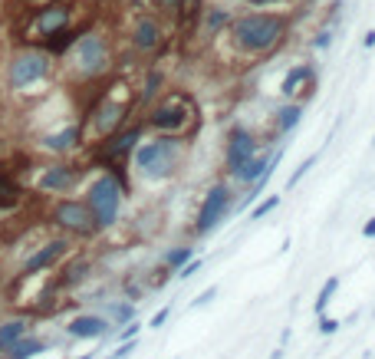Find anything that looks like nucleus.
Returning a JSON list of instances; mask_svg holds the SVG:
<instances>
[{
  "mask_svg": "<svg viewBox=\"0 0 375 359\" xmlns=\"http://www.w3.org/2000/svg\"><path fill=\"white\" fill-rule=\"evenodd\" d=\"M283 20L280 17H270V13H250L244 20L234 23V40L250 53H264L283 36Z\"/></svg>",
  "mask_w": 375,
  "mask_h": 359,
  "instance_id": "nucleus-1",
  "label": "nucleus"
},
{
  "mask_svg": "<svg viewBox=\"0 0 375 359\" xmlns=\"http://www.w3.org/2000/svg\"><path fill=\"white\" fill-rule=\"evenodd\" d=\"M118 201H122V185H118L112 175H102V178H96V182H93L86 205H89V211H93V218H96L99 228L116 224Z\"/></svg>",
  "mask_w": 375,
  "mask_h": 359,
  "instance_id": "nucleus-2",
  "label": "nucleus"
},
{
  "mask_svg": "<svg viewBox=\"0 0 375 359\" xmlns=\"http://www.w3.org/2000/svg\"><path fill=\"white\" fill-rule=\"evenodd\" d=\"M135 162H139L145 178H165L172 172L175 162V142L172 139H155L135 149Z\"/></svg>",
  "mask_w": 375,
  "mask_h": 359,
  "instance_id": "nucleus-3",
  "label": "nucleus"
},
{
  "mask_svg": "<svg viewBox=\"0 0 375 359\" xmlns=\"http://www.w3.org/2000/svg\"><path fill=\"white\" fill-rule=\"evenodd\" d=\"M56 221H60L63 228L76 231V234H93V231L99 228L89 205H79V201H63V205L56 208Z\"/></svg>",
  "mask_w": 375,
  "mask_h": 359,
  "instance_id": "nucleus-4",
  "label": "nucleus"
},
{
  "mask_svg": "<svg viewBox=\"0 0 375 359\" xmlns=\"http://www.w3.org/2000/svg\"><path fill=\"white\" fill-rule=\"evenodd\" d=\"M224 211H227V188L224 185H214V188H211V195L204 198L201 211H198L194 231H198V234H207V231L214 228L217 221L224 218Z\"/></svg>",
  "mask_w": 375,
  "mask_h": 359,
  "instance_id": "nucleus-5",
  "label": "nucleus"
},
{
  "mask_svg": "<svg viewBox=\"0 0 375 359\" xmlns=\"http://www.w3.org/2000/svg\"><path fill=\"white\" fill-rule=\"evenodd\" d=\"M43 73H46V56L27 53V56H20V60H13V66H11V83L17 89H23V86H30V83H36V79L43 76Z\"/></svg>",
  "mask_w": 375,
  "mask_h": 359,
  "instance_id": "nucleus-6",
  "label": "nucleus"
},
{
  "mask_svg": "<svg viewBox=\"0 0 375 359\" xmlns=\"http://www.w3.org/2000/svg\"><path fill=\"white\" fill-rule=\"evenodd\" d=\"M182 106H184V99H182V96L168 99V102H165L161 109H155V112L149 116V126H155V129H165V132H182L184 119L191 116V112H184Z\"/></svg>",
  "mask_w": 375,
  "mask_h": 359,
  "instance_id": "nucleus-7",
  "label": "nucleus"
},
{
  "mask_svg": "<svg viewBox=\"0 0 375 359\" xmlns=\"http://www.w3.org/2000/svg\"><path fill=\"white\" fill-rule=\"evenodd\" d=\"M76 60L83 66V73H99L102 66H106V43L99 40V36H83L79 43H76Z\"/></svg>",
  "mask_w": 375,
  "mask_h": 359,
  "instance_id": "nucleus-8",
  "label": "nucleus"
},
{
  "mask_svg": "<svg viewBox=\"0 0 375 359\" xmlns=\"http://www.w3.org/2000/svg\"><path fill=\"white\" fill-rule=\"evenodd\" d=\"M254 152H257V145H254V139H250V132L234 129L231 132V142H227V172L234 175Z\"/></svg>",
  "mask_w": 375,
  "mask_h": 359,
  "instance_id": "nucleus-9",
  "label": "nucleus"
},
{
  "mask_svg": "<svg viewBox=\"0 0 375 359\" xmlns=\"http://www.w3.org/2000/svg\"><path fill=\"white\" fill-rule=\"evenodd\" d=\"M125 112H129V106H125V102H116V99H102V102H99V109L93 112V116H96V129H99V132H112L118 122L125 119Z\"/></svg>",
  "mask_w": 375,
  "mask_h": 359,
  "instance_id": "nucleus-10",
  "label": "nucleus"
},
{
  "mask_svg": "<svg viewBox=\"0 0 375 359\" xmlns=\"http://www.w3.org/2000/svg\"><path fill=\"white\" fill-rule=\"evenodd\" d=\"M66 248H69L66 241H53V244H46V248L40 250V254H33L30 261H27V267H23V273L30 277V273H36V271H46L50 264H56V261H60V257H63V254H66Z\"/></svg>",
  "mask_w": 375,
  "mask_h": 359,
  "instance_id": "nucleus-11",
  "label": "nucleus"
},
{
  "mask_svg": "<svg viewBox=\"0 0 375 359\" xmlns=\"http://www.w3.org/2000/svg\"><path fill=\"white\" fill-rule=\"evenodd\" d=\"M66 330H69V337H79V339H96V337H106L109 333L102 316H76Z\"/></svg>",
  "mask_w": 375,
  "mask_h": 359,
  "instance_id": "nucleus-12",
  "label": "nucleus"
},
{
  "mask_svg": "<svg viewBox=\"0 0 375 359\" xmlns=\"http://www.w3.org/2000/svg\"><path fill=\"white\" fill-rule=\"evenodd\" d=\"M66 17H69V11H63V7H50V11H43L40 17H36V33H40V36H50L53 30L66 27Z\"/></svg>",
  "mask_w": 375,
  "mask_h": 359,
  "instance_id": "nucleus-13",
  "label": "nucleus"
},
{
  "mask_svg": "<svg viewBox=\"0 0 375 359\" xmlns=\"http://www.w3.org/2000/svg\"><path fill=\"white\" fill-rule=\"evenodd\" d=\"M73 168H50V172L40 178V188L43 191H63V188L73 185Z\"/></svg>",
  "mask_w": 375,
  "mask_h": 359,
  "instance_id": "nucleus-14",
  "label": "nucleus"
},
{
  "mask_svg": "<svg viewBox=\"0 0 375 359\" xmlns=\"http://www.w3.org/2000/svg\"><path fill=\"white\" fill-rule=\"evenodd\" d=\"M270 165V155H250V158H247L244 165H240V168H237V178H240V182H257L260 175H264V168H267Z\"/></svg>",
  "mask_w": 375,
  "mask_h": 359,
  "instance_id": "nucleus-15",
  "label": "nucleus"
},
{
  "mask_svg": "<svg viewBox=\"0 0 375 359\" xmlns=\"http://www.w3.org/2000/svg\"><path fill=\"white\" fill-rule=\"evenodd\" d=\"M135 46L139 50H155L158 46V27H155V20H142L135 27Z\"/></svg>",
  "mask_w": 375,
  "mask_h": 359,
  "instance_id": "nucleus-16",
  "label": "nucleus"
},
{
  "mask_svg": "<svg viewBox=\"0 0 375 359\" xmlns=\"http://www.w3.org/2000/svg\"><path fill=\"white\" fill-rule=\"evenodd\" d=\"M135 142H139V129H129V132H122V135H116V139H112V145H109L106 152H109V158H122V155L125 152H132V149H135Z\"/></svg>",
  "mask_w": 375,
  "mask_h": 359,
  "instance_id": "nucleus-17",
  "label": "nucleus"
},
{
  "mask_svg": "<svg viewBox=\"0 0 375 359\" xmlns=\"http://www.w3.org/2000/svg\"><path fill=\"white\" fill-rule=\"evenodd\" d=\"M36 353H43V343H36V339H17V343H11L7 346V359H30L36 356Z\"/></svg>",
  "mask_w": 375,
  "mask_h": 359,
  "instance_id": "nucleus-18",
  "label": "nucleus"
},
{
  "mask_svg": "<svg viewBox=\"0 0 375 359\" xmlns=\"http://www.w3.org/2000/svg\"><path fill=\"white\" fill-rule=\"evenodd\" d=\"M17 201H20V185L7 175H0V208H13Z\"/></svg>",
  "mask_w": 375,
  "mask_h": 359,
  "instance_id": "nucleus-19",
  "label": "nucleus"
},
{
  "mask_svg": "<svg viewBox=\"0 0 375 359\" xmlns=\"http://www.w3.org/2000/svg\"><path fill=\"white\" fill-rule=\"evenodd\" d=\"M23 333H27V323H20V320H13V323H4V327H0V353L11 346V343H17Z\"/></svg>",
  "mask_w": 375,
  "mask_h": 359,
  "instance_id": "nucleus-20",
  "label": "nucleus"
},
{
  "mask_svg": "<svg viewBox=\"0 0 375 359\" xmlns=\"http://www.w3.org/2000/svg\"><path fill=\"white\" fill-rule=\"evenodd\" d=\"M303 79H310V69H306V66H296V69H289L287 79H283V86H280V93H283V96H296V86H300Z\"/></svg>",
  "mask_w": 375,
  "mask_h": 359,
  "instance_id": "nucleus-21",
  "label": "nucleus"
},
{
  "mask_svg": "<svg viewBox=\"0 0 375 359\" xmlns=\"http://www.w3.org/2000/svg\"><path fill=\"white\" fill-rule=\"evenodd\" d=\"M300 116H303V106H283V109L277 112V129L289 132L296 122H300Z\"/></svg>",
  "mask_w": 375,
  "mask_h": 359,
  "instance_id": "nucleus-22",
  "label": "nucleus"
},
{
  "mask_svg": "<svg viewBox=\"0 0 375 359\" xmlns=\"http://www.w3.org/2000/svg\"><path fill=\"white\" fill-rule=\"evenodd\" d=\"M76 139H79V129H66V132H60V135H50V139H46V149H53V152H63V149L76 145Z\"/></svg>",
  "mask_w": 375,
  "mask_h": 359,
  "instance_id": "nucleus-23",
  "label": "nucleus"
},
{
  "mask_svg": "<svg viewBox=\"0 0 375 359\" xmlns=\"http://www.w3.org/2000/svg\"><path fill=\"white\" fill-rule=\"evenodd\" d=\"M336 290H339V277H329V280L322 283V290H320V297H316V313H326V306H329V300L336 297Z\"/></svg>",
  "mask_w": 375,
  "mask_h": 359,
  "instance_id": "nucleus-24",
  "label": "nucleus"
},
{
  "mask_svg": "<svg viewBox=\"0 0 375 359\" xmlns=\"http://www.w3.org/2000/svg\"><path fill=\"white\" fill-rule=\"evenodd\" d=\"M69 43H73V33L66 30V27H60V30H53L46 36V50H53V53H63Z\"/></svg>",
  "mask_w": 375,
  "mask_h": 359,
  "instance_id": "nucleus-25",
  "label": "nucleus"
},
{
  "mask_svg": "<svg viewBox=\"0 0 375 359\" xmlns=\"http://www.w3.org/2000/svg\"><path fill=\"white\" fill-rule=\"evenodd\" d=\"M175 11H178V20L182 23H191L201 13V0H175Z\"/></svg>",
  "mask_w": 375,
  "mask_h": 359,
  "instance_id": "nucleus-26",
  "label": "nucleus"
},
{
  "mask_svg": "<svg viewBox=\"0 0 375 359\" xmlns=\"http://www.w3.org/2000/svg\"><path fill=\"white\" fill-rule=\"evenodd\" d=\"M86 267H89L86 261H76L73 267H69V271L63 273V283H66V287H73V283H79V280H83V277H86Z\"/></svg>",
  "mask_w": 375,
  "mask_h": 359,
  "instance_id": "nucleus-27",
  "label": "nucleus"
},
{
  "mask_svg": "<svg viewBox=\"0 0 375 359\" xmlns=\"http://www.w3.org/2000/svg\"><path fill=\"white\" fill-rule=\"evenodd\" d=\"M273 208H280V195H273V198H267V201H260L254 211H250V221H260L267 211H273Z\"/></svg>",
  "mask_w": 375,
  "mask_h": 359,
  "instance_id": "nucleus-28",
  "label": "nucleus"
},
{
  "mask_svg": "<svg viewBox=\"0 0 375 359\" xmlns=\"http://www.w3.org/2000/svg\"><path fill=\"white\" fill-rule=\"evenodd\" d=\"M184 261H191V248H178L168 254V267H172V271H178Z\"/></svg>",
  "mask_w": 375,
  "mask_h": 359,
  "instance_id": "nucleus-29",
  "label": "nucleus"
},
{
  "mask_svg": "<svg viewBox=\"0 0 375 359\" xmlns=\"http://www.w3.org/2000/svg\"><path fill=\"white\" fill-rule=\"evenodd\" d=\"M313 165H316V155H310V158H306V162H303V165H300V168H296V172H293V175H289V188H293V185H296V182H300V178H303V175H306V172H310V168H313Z\"/></svg>",
  "mask_w": 375,
  "mask_h": 359,
  "instance_id": "nucleus-30",
  "label": "nucleus"
},
{
  "mask_svg": "<svg viewBox=\"0 0 375 359\" xmlns=\"http://www.w3.org/2000/svg\"><path fill=\"white\" fill-rule=\"evenodd\" d=\"M178 271H182V273H178L182 280H184V277H191V273H198V271H201V257H198V261H184Z\"/></svg>",
  "mask_w": 375,
  "mask_h": 359,
  "instance_id": "nucleus-31",
  "label": "nucleus"
},
{
  "mask_svg": "<svg viewBox=\"0 0 375 359\" xmlns=\"http://www.w3.org/2000/svg\"><path fill=\"white\" fill-rule=\"evenodd\" d=\"M168 313H172V306H161L158 313H155V316H151V320H149V330H158L161 323L168 320Z\"/></svg>",
  "mask_w": 375,
  "mask_h": 359,
  "instance_id": "nucleus-32",
  "label": "nucleus"
},
{
  "mask_svg": "<svg viewBox=\"0 0 375 359\" xmlns=\"http://www.w3.org/2000/svg\"><path fill=\"white\" fill-rule=\"evenodd\" d=\"M339 330V320H332V316H322L320 320V333H326V337H332Z\"/></svg>",
  "mask_w": 375,
  "mask_h": 359,
  "instance_id": "nucleus-33",
  "label": "nucleus"
},
{
  "mask_svg": "<svg viewBox=\"0 0 375 359\" xmlns=\"http://www.w3.org/2000/svg\"><path fill=\"white\" fill-rule=\"evenodd\" d=\"M214 294H217V287H207V290H204V294L198 297V300H194V306H204V304H211V300H214Z\"/></svg>",
  "mask_w": 375,
  "mask_h": 359,
  "instance_id": "nucleus-34",
  "label": "nucleus"
},
{
  "mask_svg": "<svg viewBox=\"0 0 375 359\" xmlns=\"http://www.w3.org/2000/svg\"><path fill=\"white\" fill-rule=\"evenodd\" d=\"M221 23H227V13H221V11H214L211 13V30H217Z\"/></svg>",
  "mask_w": 375,
  "mask_h": 359,
  "instance_id": "nucleus-35",
  "label": "nucleus"
},
{
  "mask_svg": "<svg viewBox=\"0 0 375 359\" xmlns=\"http://www.w3.org/2000/svg\"><path fill=\"white\" fill-rule=\"evenodd\" d=\"M116 316H118V323L132 320V306H116Z\"/></svg>",
  "mask_w": 375,
  "mask_h": 359,
  "instance_id": "nucleus-36",
  "label": "nucleus"
},
{
  "mask_svg": "<svg viewBox=\"0 0 375 359\" xmlns=\"http://www.w3.org/2000/svg\"><path fill=\"white\" fill-rule=\"evenodd\" d=\"M135 333H139V323H129V327L122 330V339H132Z\"/></svg>",
  "mask_w": 375,
  "mask_h": 359,
  "instance_id": "nucleus-37",
  "label": "nucleus"
},
{
  "mask_svg": "<svg viewBox=\"0 0 375 359\" xmlns=\"http://www.w3.org/2000/svg\"><path fill=\"white\" fill-rule=\"evenodd\" d=\"M362 234H365V238H375V218H369V221H365Z\"/></svg>",
  "mask_w": 375,
  "mask_h": 359,
  "instance_id": "nucleus-38",
  "label": "nucleus"
},
{
  "mask_svg": "<svg viewBox=\"0 0 375 359\" xmlns=\"http://www.w3.org/2000/svg\"><path fill=\"white\" fill-rule=\"evenodd\" d=\"M247 4H254V7H267V4H277V0H247Z\"/></svg>",
  "mask_w": 375,
  "mask_h": 359,
  "instance_id": "nucleus-39",
  "label": "nucleus"
},
{
  "mask_svg": "<svg viewBox=\"0 0 375 359\" xmlns=\"http://www.w3.org/2000/svg\"><path fill=\"white\" fill-rule=\"evenodd\" d=\"M365 46H375V30L365 33Z\"/></svg>",
  "mask_w": 375,
  "mask_h": 359,
  "instance_id": "nucleus-40",
  "label": "nucleus"
},
{
  "mask_svg": "<svg viewBox=\"0 0 375 359\" xmlns=\"http://www.w3.org/2000/svg\"><path fill=\"white\" fill-rule=\"evenodd\" d=\"M79 359H89V356H79Z\"/></svg>",
  "mask_w": 375,
  "mask_h": 359,
  "instance_id": "nucleus-41",
  "label": "nucleus"
}]
</instances>
